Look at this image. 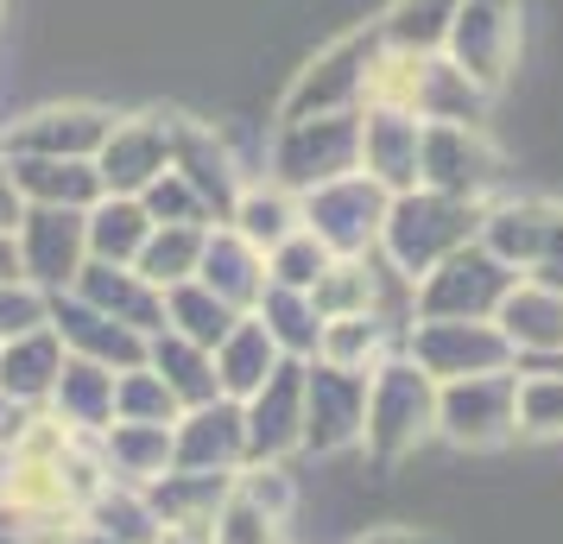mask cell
<instances>
[{"mask_svg":"<svg viewBox=\"0 0 563 544\" xmlns=\"http://www.w3.org/2000/svg\"><path fill=\"white\" fill-rule=\"evenodd\" d=\"M482 215H487V203H462V197L424 190V184H418V190H399V197L386 203L380 247H374V254L418 286V279H424L431 266H443L456 247L482 241Z\"/></svg>","mask_w":563,"mask_h":544,"instance_id":"6da1fadb","label":"cell"},{"mask_svg":"<svg viewBox=\"0 0 563 544\" xmlns=\"http://www.w3.org/2000/svg\"><path fill=\"white\" fill-rule=\"evenodd\" d=\"M424 437H437V380L418 374V362H411L406 348H393L367 374V424H361V443H367V456L399 463Z\"/></svg>","mask_w":563,"mask_h":544,"instance_id":"7a4b0ae2","label":"cell"},{"mask_svg":"<svg viewBox=\"0 0 563 544\" xmlns=\"http://www.w3.org/2000/svg\"><path fill=\"white\" fill-rule=\"evenodd\" d=\"M349 171H361V108L355 114L279 121V133H273V184L305 197V190L349 178Z\"/></svg>","mask_w":563,"mask_h":544,"instance_id":"3957f363","label":"cell"},{"mask_svg":"<svg viewBox=\"0 0 563 544\" xmlns=\"http://www.w3.org/2000/svg\"><path fill=\"white\" fill-rule=\"evenodd\" d=\"M519 286V273H512L500 254H487L482 241H468L456 254L431 266L418 286H411V311L418 317H450V323H494L500 311V298Z\"/></svg>","mask_w":563,"mask_h":544,"instance_id":"277c9868","label":"cell"},{"mask_svg":"<svg viewBox=\"0 0 563 544\" xmlns=\"http://www.w3.org/2000/svg\"><path fill=\"white\" fill-rule=\"evenodd\" d=\"M374 57H380V32H342L335 45L310 57L305 70L291 77L279 102V121H305V114H355L367 108V77H374Z\"/></svg>","mask_w":563,"mask_h":544,"instance_id":"5b68a950","label":"cell"},{"mask_svg":"<svg viewBox=\"0 0 563 544\" xmlns=\"http://www.w3.org/2000/svg\"><path fill=\"white\" fill-rule=\"evenodd\" d=\"M482 247L507 259L519 279L563 291V203H544V197H526V203H487Z\"/></svg>","mask_w":563,"mask_h":544,"instance_id":"8992f818","label":"cell"},{"mask_svg":"<svg viewBox=\"0 0 563 544\" xmlns=\"http://www.w3.org/2000/svg\"><path fill=\"white\" fill-rule=\"evenodd\" d=\"M386 197L367 171H349L335 184H317L298 197V215H305V234H317L335 259H361L380 247V222H386Z\"/></svg>","mask_w":563,"mask_h":544,"instance_id":"52a82bcc","label":"cell"},{"mask_svg":"<svg viewBox=\"0 0 563 544\" xmlns=\"http://www.w3.org/2000/svg\"><path fill=\"white\" fill-rule=\"evenodd\" d=\"M437 437H450L456 449H494L519 437V374L507 367L437 387Z\"/></svg>","mask_w":563,"mask_h":544,"instance_id":"ba28073f","label":"cell"},{"mask_svg":"<svg viewBox=\"0 0 563 544\" xmlns=\"http://www.w3.org/2000/svg\"><path fill=\"white\" fill-rule=\"evenodd\" d=\"M406 348L418 374H431L437 387L450 380H475V374H507L512 367V348L494 323H450V317H418L406 330Z\"/></svg>","mask_w":563,"mask_h":544,"instance_id":"9c48e42d","label":"cell"},{"mask_svg":"<svg viewBox=\"0 0 563 544\" xmlns=\"http://www.w3.org/2000/svg\"><path fill=\"white\" fill-rule=\"evenodd\" d=\"M443 57L468 82H482L487 96H500L512 77V57H519V0H462Z\"/></svg>","mask_w":563,"mask_h":544,"instance_id":"30bf717a","label":"cell"},{"mask_svg":"<svg viewBox=\"0 0 563 544\" xmlns=\"http://www.w3.org/2000/svg\"><path fill=\"white\" fill-rule=\"evenodd\" d=\"M13 247H20V279L32 291H70L89 259V241H82V209H26L13 222Z\"/></svg>","mask_w":563,"mask_h":544,"instance_id":"8fae6325","label":"cell"},{"mask_svg":"<svg viewBox=\"0 0 563 544\" xmlns=\"http://www.w3.org/2000/svg\"><path fill=\"white\" fill-rule=\"evenodd\" d=\"M418 184L443 190V197H462V203H487V190L500 184V153L482 127H424Z\"/></svg>","mask_w":563,"mask_h":544,"instance_id":"7c38bea8","label":"cell"},{"mask_svg":"<svg viewBox=\"0 0 563 544\" xmlns=\"http://www.w3.org/2000/svg\"><path fill=\"white\" fill-rule=\"evenodd\" d=\"M108 127H114V114L96 102H45L0 133V153L7 158H96Z\"/></svg>","mask_w":563,"mask_h":544,"instance_id":"4fadbf2b","label":"cell"},{"mask_svg":"<svg viewBox=\"0 0 563 544\" xmlns=\"http://www.w3.org/2000/svg\"><path fill=\"white\" fill-rule=\"evenodd\" d=\"M361 424H367V374L305 362V449L310 456L355 449Z\"/></svg>","mask_w":563,"mask_h":544,"instance_id":"5bb4252c","label":"cell"},{"mask_svg":"<svg viewBox=\"0 0 563 544\" xmlns=\"http://www.w3.org/2000/svg\"><path fill=\"white\" fill-rule=\"evenodd\" d=\"M247 463H285L305 449V362H279L266 387L241 399Z\"/></svg>","mask_w":563,"mask_h":544,"instance_id":"9a60e30c","label":"cell"},{"mask_svg":"<svg viewBox=\"0 0 563 544\" xmlns=\"http://www.w3.org/2000/svg\"><path fill=\"white\" fill-rule=\"evenodd\" d=\"M165 140H172V171H178L197 197L209 203V215H216V229L229 222L234 197H241V165H234L229 140L209 127V121H197V114H165Z\"/></svg>","mask_w":563,"mask_h":544,"instance_id":"2e32d148","label":"cell"},{"mask_svg":"<svg viewBox=\"0 0 563 544\" xmlns=\"http://www.w3.org/2000/svg\"><path fill=\"white\" fill-rule=\"evenodd\" d=\"M172 468H190V475H234V468H247L241 406L234 399H209V406L178 412V424H172Z\"/></svg>","mask_w":563,"mask_h":544,"instance_id":"e0dca14e","label":"cell"},{"mask_svg":"<svg viewBox=\"0 0 563 544\" xmlns=\"http://www.w3.org/2000/svg\"><path fill=\"white\" fill-rule=\"evenodd\" d=\"M45 323L57 330L64 355H77V362L114 367V374H128V367L146 362V336H133L128 323H114V317H102L96 304H82L77 291H52V298H45Z\"/></svg>","mask_w":563,"mask_h":544,"instance_id":"ac0fdd59","label":"cell"},{"mask_svg":"<svg viewBox=\"0 0 563 544\" xmlns=\"http://www.w3.org/2000/svg\"><path fill=\"white\" fill-rule=\"evenodd\" d=\"M158 171H172V140H165V114H133L114 121L96 153V178L102 197H140Z\"/></svg>","mask_w":563,"mask_h":544,"instance_id":"d6986e66","label":"cell"},{"mask_svg":"<svg viewBox=\"0 0 563 544\" xmlns=\"http://www.w3.org/2000/svg\"><path fill=\"white\" fill-rule=\"evenodd\" d=\"M82 298V304H96L102 317H114V323H128L133 336L153 342L158 330H165V291L153 286V279H140L133 266H108V259H82L77 286H70Z\"/></svg>","mask_w":563,"mask_h":544,"instance_id":"ffe728a7","label":"cell"},{"mask_svg":"<svg viewBox=\"0 0 563 544\" xmlns=\"http://www.w3.org/2000/svg\"><path fill=\"white\" fill-rule=\"evenodd\" d=\"M418 140L424 121L399 108H361V171L380 184L386 197L418 190Z\"/></svg>","mask_w":563,"mask_h":544,"instance_id":"44dd1931","label":"cell"},{"mask_svg":"<svg viewBox=\"0 0 563 544\" xmlns=\"http://www.w3.org/2000/svg\"><path fill=\"white\" fill-rule=\"evenodd\" d=\"M494 330L507 336L512 367H519V362H532V367H538V362H551V355H563V291L519 279V286L500 298V311H494Z\"/></svg>","mask_w":563,"mask_h":544,"instance_id":"7402d4cb","label":"cell"},{"mask_svg":"<svg viewBox=\"0 0 563 544\" xmlns=\"http://www.w3.org/2000/svg\"><path fill=\"white\" fill-rule=\"evenodd\" d=\"M64 342H57L52 323H38L26 336H7L0 342V399L7 406H26V412H45L57 374H64Z\"/></svg>","mask_w":563,"mask_h":544,"instance_id":"603a6c76","label":"cell"},{"mask_svg":"<svg viewBox=\"0 0 563 544\" xmlns=\"http://www.w3.org/2000/svg\"><path fill=\"white\" fill-rule=\"evenodd\" d=\"M146 507L165 532H209L216 513L229 507L234 475H190V468H165L158 481H146Z\"/></svg>","mask_w":563,"mask_h":544,"instance_id":"cb8c5ba5","label":"cell"},{"mask_svg":"<svg viewBox=\"0 0 563 544\" xmlns=\"http://www.w3.org/2000/svg\"><path fill=\"white\" fill-rule=\"evenodd\" d=\"M197 286H209L229 311H254L266 291V254L254 241H241L234 229H209L203 234V259H197Z\"/></svg>","mask_w":563,"mask_h":544,"instance_id":"d4e9b609","label":"cell"},{"mask_svg":"<svg viewBox=\"0 0 563 544\" xmlns=\"http://www.w3.org/2000/svg\"><path fill=\"white\" fill-rule=\"evenodd\" d=\"M494 96H487L482 82H468L450 64V57L437 52L418 64V89H411V114L424 121V127H482Z\"/></svg>","mask_w":563,"mask_h":544,"instance_id":"484cf974","label":"cell"},{"mask_svg":"<svg viewBox=\"0 0 563 544\" xmlns=\"http://www.w3.org/2000/svg\"><path fill=\"white\" fill-rule=\"evenodd\" d=\"M7 171H13V190L26 209H89L102 197L96 158H7Z\"/></svg>","mask_w":563,"mask_h":544,"instance_id":"4316f807","label":"cell"},{"mask_svg":"<svg viewBox=\"0 0 563 544\" xmlns=\"http://www.w3.org/2000/svg\"><path fill=\"white\" fill-rule=\"evenodd\" d=\"M45 412L64 424V431H77V437H102L108 424H114V367H96V362H64L57 374L52 399H45Z\"/></svg>","mask_w":563,"mask_h":544,"instance_id":"83f0119b","label":"cell"},{"mask_svg":"<svg viewBox=\"0 0 563 544\" xmlns=\"http://www.w3.org/2000/svg\"><path fill=\"white\" fill-rule=\"evenodd\" d=\"M209 362H216V387H222V399H247V392L266 387V374L285 362L279 348H273V336L260 330V317H234V330L216 348H209Z\"/></svg>","mask_w":563,"mask_h":544,"instance_id":"f1b7e54d","label":"cell"},{"mask_svg":"<svg viewBox=\"0 0 563 544\" xmlns=\"http://www.w3.org/2000/svg\"><path fill=\"white\" fill-rule=\"evenodd\" d=\"M96 456H102L108 481L146 488L172 468V424H108L96 437Z\"/></svg>","mask_w":563,"mask_h":544,"instance_id":"f546056e","label":"cell"},{"mask_svg":"<svg viewBox=\"0 0 563 544\" xmlns=\"http://www.w3.org/2000/svg\"><path fill=\"white\" fill-rule=\"evenodd\" d=\"M153 234V215L140 209V197H96L82 209V241H89V259H108V266H133L140 247Z\"/></svg>","mask_w":563,"mask_h":544,"instance_id":"4dcf8cb0","label":"cell"},{"mask_svg":"<svg viewBox=\"0 0 563 544\" xmlns=\"http://www.w3.org/2000/svg\"><path fill=\"white\" fill-rule=\"evenodd\" d=\"M222 229H234L241 241H254L260 254H273L279 241H291V234L305 229V215H298V197L285 184L266 178V184H241V197H234Z\"/></svg>","mask_w":563,"mask_h":544,"instance_id":"1f68e13d","label":"cell"},{"mask_svg":"<svg viewBox=\"0 0 563 544\" xmlns=\"http://www.w3.org/2000/svg\"><path fill=\"white\" fill-rule=\"evenodd\" d=\"M247 317H260V330L273 336L285 362H317V342H323V317L310 304V291H291V286H266L260 304Z\"/></svg>","mask_w":563,"mask_h":544,"instance_id":"d6a6232c","label":"cell"},{"mask_svg":"<svg viewBox=\"0 0 563 544\" xmlns=\"http://www.w3.org/2000/svg\"><path fill=\"white\" fill-rule=\"evenodd\" d=\"M146 367H153L158 380L172 387V399H178L184 412H190V406H209V399H222L209 348H197V342L172 336V330H158V336L146 342Z\"/></svg>","mask_w":563,"mask_h":544,"instance_id":"836d02e7","label":"cell"},{"mask_svg":"<svg viewBox=\"0 0 563 544\" xmlns=\"http://www.w3.org/2000/svg\"><path fill=\"white\" fill-rule=\"evenodd\" d=\"M462 0H393L374 32H380L386 52H406V57H437L443 38H450V20H456Z\"/></svg>","mask_w":563,"mask_h":544,"instance_id":"e575fe53","label":"cell"},{"mask_svg":"<svg viewBox=\"0 0 563 544\" xmlns=\"http://www.w3.org/2000/svg\"><path fill=\"white\" fill-rule=\"evenodd\" d=\"M393 348H399V336H393V330H386L374 311H361V317H330V323H323L317 362L349 367V374H374V367H380Z\"/></svg>","mask_w":563,"mask_h":544,"instance_id":"d590c367","label":"cell"},{"mask_svg":"<svg viewBox=\"0 0 563 544\" xmlns=\"http://www.w3.org/2000/svg\"><path fill=\"white\" fill-rule=\"evenodd\" d=\"M234 317L222 298L209 286H197V279H184V286H165V330L184 342H197V348H216V342L234 330Z\"/></svg>","mask_w":563,"mask_h":544,"instance_id":"8d00e7d4","label":"cell"},{"mask_svg":"<svg viewBox=\"0 0 563 544\" xmlns=\"http://www.w3.org/2000/svg\"><path fill=\"white\" fill-rule=\"evenodd\" d=\"M82 525H96V532L114 539V544H158V532H165L153 519V507H146V493L128 488V481H108V488L82 507Z\"/></svg>","mask_w":563,"mask_h":544,"instance_id":"74e56055","label":"cell"},{"mask_svg":"<svg viewBox=\"0 0 563 544\" xmlns=\"http://www.w3.org/2000/svg\"><path fill=\"white\" fill-rule=\"evenodd\" d=\"M203 234H209V229H153V234H146V247H140V259H133V273H140V279H153L158 291H165V286H184V279H197Z\"/></svg>","mask_w":563,"mask_h":544,"instance_id":"f35d334b","label":"cell"},{"mask_svg":"<svg viewBox=\"0 0 563 544\" xmlns=\"http://www.w3.org/2000/svg\"><path fill=\"white\" fill-rule=\"evenodd\" d=\"M178 412L184 406L146 362L114 374V424H178Z\"/></svg>","mask_w":563,"mask_h":544,"instance_id":"ab89813d","label":"cell"},{"mask_svg":"<svg viewBox=\"0 0 563 544\" xmlns=\"http://www.w3.org/2000/svg\"><path fill=\"white\" fill-rule=\"evenodd\" d=\"M310 304H317L323 323H330V317L374 311V266H367V254L361 259H330V273L310 286Z\"/></svg>","mask_w":563,"mask_h":544,"instance_id":"60d3db41","label":"cell"},{"mask_svg":"<svg viewBox=\"0 0 563 544\" xmlns=\"http://www.w3.org/2000/svg\"><path fill=\"white\" fill-rule=\"evenodd\" d=\"M519 374V437H563V374L512 367Z\"/></svg>","mask_w":563,"mask_h":544,"instance_id":"b9f144b4","label":"cell"},{"mask_svg":"<svg viewBox=\"0 0 563 544\" xmlns=\"http://www.w3.org/2000/svg\"><path fill=\"white\" fill-rule=\"evenodd\" d=\"M140 209L153 215V229H216L209 203L178 178V171H158V178L140 190Z\"/></svg>","mask_w":563,"mask_h":544,"instance_id":"7bdbcfd3","label":"cell"},{"mask_svg":"<svg viewBox=\"0 0 563 544\" xmlns=\"http://www.w3.org/2000/svg\"><path fill=\"white\" fill-rule=\"evenodd\" d=\"M330 247L317 241V234H291V241H279L273 254H266V286H291V291H310L323 273H330Z\"/></svg>","mask_w":563,"mask_h":544,"instance_id":"ee69618b","label":"cell"},{"mask_svg":"<svg viewBox=\"0 0 563 544\" xmlns=\"http://www.w3.org/2000/svg\"><path fill=\"white\" fill-rule=\"evenodd\" d=\"M234 493H241V500H247V507H260V513L266 519H291V500H298V493H291V475H285L279 463H247V468H234Z\"/></svg>","mask_w":563,"mask_h":544,"instance_id":"f6af8a7d","label":"cell"},{"mask_svg":"<svg viewBox=\"0 0 563 544\" xmlns=\"http://www.w3.org/2000/svg\"><path fill=\"white\" fill-rule=\"evenodd\" d=\"M209 544H285V525L266 519L260 507H247L241 493H229V507H222L216 525H209Z\"/></svg>","mask_w":563,"mask_h":544,"instance_id":"bcb514c9","label":"cell"},{"mask_svg":"<svg viewBox=\"0 0 563 544\" xmlns=\"http://www.w3.org/2000/svg\"><path fill=\"white\" fill-rule=\"evenodd\" d=\"M45 323V291H32L26 279H0V342L26 336Z\"/></svg>","mask_w":563,"mask_h":544,"instance_id":"7dc6e473","label":"cell"},{"mask_svg":"<svg viewBox=\"0 0 563 544\" xmlns=\"http://www.w3.org/2000/svg\"><path fill=\"white\" fill-rule=\"evenodd\" d=\"M0 544H64V539L38 532V525H32V519H20L13 507H0Z\"/></svg>","mask_w":563,"mask_h":544,"instance_id":"c3c4849f","label":"cell"},{"mask_svg":"<svg viewBox=\"0 0 563 544\" xmlns=\"http://www.w3.org/2000/svg\"><path fill=\"white\" fill-rule=\"evenodd\" d=\"M26 215V203H20V190H13V171H7V158H0V229H13Z\"/></svg>","mask_w":563,"mask_h":544,"instance_id":"681fc988","label":"cell"},{"mask_svg":"<svg viewBox=\"0 0 563 544\" xmlns=\"http://www.w3.org/2000/svg\"><path fill=\"white\" fill-rule=\"evenodd\" d=\"M355 544H443L437 532H406V525H393V532H367V539Z\"/></svg>","mask_w":563,"mask_h":544,"instance_id":"f907efd6","label":"cell"},{"mask_svg":"<svg viewBox=\"0 0 563 544\" xmlns=\"http://www.w3.org/2000/svg\"><path fill=\"white\" fill-rule=\"evenodd\" d=\"M0 279H20V247H13V229H0Z\"/></svg>","mask_w":563,"mask_h":544,"instance_id":"816d5d0a","label":"cell"},{"mask_svg":"<svg viewBox=\"0 0 563 544\" xmlns=\"http://www.w3.org/2000/svg\"><path fill=\"white\" fill-rule=\"evenodd\" d=\"M64 544H114V539H102L96 525H82V519H77V525H70V539H64Z\"/></svg>","mask_w":563,"mask_h":544,"instance_id":"f5cc1de1","label":"cell"},{"mask_svg":"<svg viewBox=\"0 0 563 544\" xmlns=\"http://www.w3.org/2000/svg\"><path fill=\"white\" fill-rule=\"evenodd\" d=\"M158 544H209V532H158Z\"/></svg>","mask_w":563,"mask_h":544,"instance_id":"db71d44e","label":"cell"},{"mask_svg":"<svg viewBox=\"0 0 563 544\" xmlns=\"http://www.w3.org/2000/svg\"><path fill=\"white\" fill-rule=\"evenodd\" d=\"M538 367H551V374H563V355H551V362H538Z\"/></svg>","mask_w":563,"mask_h":544,"instance_id":"11a10c76","label":"cell"},{"mask_svg":"<svg viewBox=\"0 0 563 544\" xmlns=\"http://www.w3.org/2000/svg\"><path fill=\"white\" fill-rule=\"evenodd\" d=\"M0 418H7V399H0Z\"/></svg>","mask_w":563,"mask_h":544,"instance_id":"9f6ffc18","label":"cell"}]
</instances>
